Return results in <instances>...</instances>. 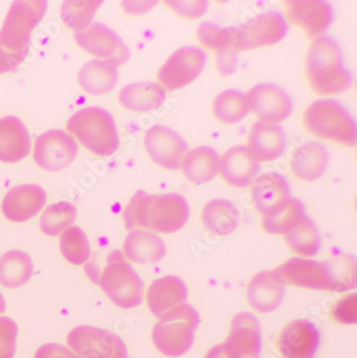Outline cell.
I'll return each instance as SVG.
<instances>
[{"instance_id":"cell-14","label":"cell","mask_w":357,"mask_h":358,"mask_svg":"<svg viewBox=\"0 0 357 358\" xmlns=\"http://www.w3.org/2000/svg\"><path fill=\"white\" fill-rule=\"evenodd\" d=\"M145 150L155 164L167 170H178L188 144L172 129L156 124L147 130L144 136Z\"/></svg>"},{"instance_id":"cell-16","label":"cell","mask_w":357,"mask_h":358,"mask_svg":"<svg viewBox=\"0 0 357 358\" xmlns=\"http://www.w3.org/2000/svg\"><path fill=\"white\" fill-rule=\"evenodd\" d=\"M276 271L284 283L310 289L334 291L330 268L326 261L318 262L312 259L292 257Z\"/></svg>"},{"instance_id":"cell-46","label":"cell","mask_w":357,"mask_h":358,"mask_svg":"<svg viewBox=\"0 0 357 358\" xmlns=\"http://www.w3.org/2000/svg\"><path fill=\"white\" fill-rule=\"evenodd\" d=\"M6 311V301L4 295L0 293V315H3Z\"/></svg>"},{"instance_id":"cell-28","label":"cell","mask_w":357,"mask_h":358,"mask_svg":"<svg viewBox=\"0 0 357 358\" xmlns=\"http://www.w3.org/2000/svg\"><path fill=\"white\" fill-rule=\"evenodd\" d=\"M167 94L158 83L140 82L129 84L119 92L120 104L132 112H150L162 106Z\"/></svg>"},{"instance_id":"cell-26","label":"cell","mask_w":357,"mask_h":358,"mask_svg":"<svg viewBox=\"0 0 357 358\" xmlns=\"http://www.w3.org/2000/svg\"><path fill=\"white\" fill-rule=\"evenodd\" d=\"M328 161L330 154L324 145L306 143L292 155V173L304 182H316L326 173Z\"/></svg>"},{"instance_id":"cell-31","label":"cell","mask_w":357,"mask_h":358,"mask_svg":"<svg viewBox=\"0 0 357 358\" xmlns=\"http://www.w3.org/2000/svg\"><path fill=\"white\" fill-rule=\"evenodd\" d=\"M202 221L207 230L219 236H225L231 234L237 227L239 211L230 201L218 199L204 206Z\"/></svg>"},{"instance_id":"cell-17","label":"cell","mask_w":357,"mask_h":358,"mask_svg":"<svg viewBox=\"0 0 357 358\" xmlns=\"http://www.w3.org/2000/svg\"><path fill=\"white\" fill-rule=\"evenodd\" d=\"M292 23L302 28L310 39H318L334 21L332 5L324 0L286 1Z\"/></svg>"},{"instance_id":"cell-36","label":"cell","mask_w":357,"mask_h":358,"mask_svg":"<svg viewBox=\"0 0 357 358\" xmlns=\"http://www.w3.org/2000/svg\"><path fill=\"white\" fill-rule=\"evenodd\" d=\"M306 215L304 204L295 198L290 200L277 211L263 216L262 227L270 234H286Z\"/></svg>"},{"instance_id":"cell-11","label":"cell","mask_w":357,"mask_h":358,"mask_svg":"<svg viewBox=\"0 0 357 358\" xmlns=\"http://www.w3.org/2000/svg\"><path fill=\"white\" fill-rule=\"evenodd\" d=\"M74 38L83 51L116 67L130 58V51L122 38L104 24L94 23L85 29L76 30Z\"/></svg>"},{"instance_id":"cell-15","label":"cell","mask_w":357,"mask_h":358,"mask_svg":"<svg viewBox=\"0 0 357 358\" xmlns=\"http://www.w3.org/2000/svg\"><path fill=\"white\" fill-rule=\"evenodd\" d=\"M249 110L262 122L277 124L286 120L293 110L291 96L275 84L262 83L246 94Z\"/></svg>"},{"instance_id":"cell-29","label":"cell","mask_w":357,"mask_h":358,"mask_svg":"<svg viewBox=\"0 0 357 358\" xmlns=\"http://www.w3.org/2000/svg\"><path fill=\"white\" fill-rule=\"evenodd\" d=\"M78 80L85 92L92 96H102L116 87L118 70L116 66L106 60H92L78 72Z\"/></svg>"},{"instance_id":"cell-5","label":"cell","mask_w":357,"mask_h":358,"mask_svg":"<svg viewBox=\"0 0 357 358\" xmlns=\"http://www.w3.org/2000/svg\"><path fill=\"white\" fill-rule=\"evenodd\" d=\"M66 130L97 156H112L118 150L116 124L104 108L98 106L82 108L68 120Z\"/></svg>"},{"instance_id":"cell-20","label":"cell","mask_w":357,"mask_h":358,"mask_svg":"<svg viewBox=\"0 0 357 358\" xmlns=\"http://www.w3.org/2000/svg\"><path fill=\"white\" fill-rule=\"evenodd\" d=\"M247 299L254 310L262 313L276 310L284 299V282L276 269L254 275L247 289Z\"/></svg>"},{"instance_id":"cell-9","label":"cell","mask_w":357,"mask_h":358,"mask_svg":"<svg viewBox=\"0 0 357 358\" xmlns=\"http://www.w3.org/2000/svg\"><path fill=\"white\" fill-rule=\"evenodd\" d=\"M288 26L278 11H267L239 27L233 28V39L238 52L275 45L284 39Z\"/></svg>"},{"instance_id":"cell-37","label":"cell","mask_w":357,"mask_h":358,"mask_svg":"<svg viewBox=\"0 0 357 358\" xmlns=\"http://www.w3.org/2000/svg\"><path fill=\"white\" fill-rule=\"evenodd\" d=\"M59 246L62 257L70 264H85L92 255L90 241L78 227H70L62 232Z\"/></svg>"},{"instance_id":"cell-27","label":"cell","mask_w":357,"mask_h":358,"mask_svg":"<svg viewBox=\"0 0 357 358\" xmlns=\"http://www.w3.org/2000/svg\"><path fill=\"white\" fill-rule=\"evenodd\" d=\"M167 253L165 243L158 235L144 230H133L127 235L124 255L136 264H151L161 261Z\"/></svg>"},{"instance_id":"cell-42","label":"cell","mask_w":357,"mask_h":358,"mask_svg":"<svg viewBox=\"0 0 357 358\" xmlns=\"http://www.w3.org/2000/svg\"><path fill=\"white\" fill-rule=\"evenodd\" d=\"M332 317L340 323L352 324L357 321V299L356 294H351L337 301L332 310Z\"/></svg>"},{"instance_id":"cell-7","label":"cell","mask_w":357,"mask_h":358,"mask_svg":"<svg viewBox=\"0 0 357 358\" xmlns=\"http://www.w3.org/2000/svg\"><path fill=\"white\" fill-rule=\"evenodd\" d=\"M94 283H98L110 301L118 307L131 309L142 303V279L120 250L108 255L106 266Z\"/></svg>"},{"instance_id":"cell-33","label":"cell","mask_w":357,"mask_h":358,"mask_svg":"<svg viewBox=\"0 0 357 358\" xmlns=\"http://www.w3.org/2000/svg\"><path fill=\"white\" fill-rule=\"evenodd\" d=\"M284 239L294 252L304 257H314L321 249L320 232L307 215L284 234Z\"/></svg>"},{"instance_id":"cell-4","label":"cell","mask_w":357,"mask_h":358,"mask_svg":"<svg viewBox=\"0 0 357 358\" xmlns=\"http://www.w3.org/2000/svg\"><path fill=\"white\" fill-rule=\"evenodd\" d=\"M302 124L316 138L348 148L356 144V122L348 110L336 100L321 99L312 102L304 110Z\"/></svg>"},{"instance_id":"cell-23","label":"cell","mask_w":357,"mask_h":358,"mask_svg":"<svg viewBox=\"0 0 357 358\" xmlns=\"http://www.w3.org/2000/svg\"><path fill=\"white\" fill-rule=\"evenodd\" d=\"M248 150L261 162L276 160L286 148V136L278 124L254 122L248 136Z\"/></svg>"},{"instance_id":"cell-34","label":"cell","mask_w":357,"mask_h":358,"mask_svg":"<svg viewBox=\"0 0 357 358\" xmlns=\"http://www.w3.org/2000/svg\"><path fill=\"white\" fill-rule=\"evenodd\" d=\"M250 112L246 94L238 90H229L216 96L213 113L219 122L233 124L241 122Z\"/></svg>"},{"instance_id":"cell-45","label":"cell","mask_w":357,"mask_h":358,"mask_svg":"<svg viewBox=\"0 0 357 358\" xmlns=\"http://www.w3.org/2000/svg\"><path fill=\"white\" fill-rule=\"evenodd\" d=\"M35 358H80L72 350L57 343L41 345L35 354Z\"/></svg>"},{"instance_id":"cell-30","label":"cell","mask_w":357,"mask_h":358,"mask_svg":"<svg viewBox=\"0 0 357 358\" xmlns=\"http://www.w3.org/2000/svg\"><path fill=\"white\" fill-rule=\"evenodd\" d=\"M219 155L209 146H202L187 152L181 161L186 178L195 185L206 184L219 172Z\"/></svg>"},{"instance_id":"cell-32","label":"cell","mask_w":357,"mask_h":358,"mask_svg":"<svg viewBox=\"0 0 357 358\" xmlns=\"http://www.w3.org/2000/svg\"><path fill=\"white\" fill-rule=\"evenodd\" d=\"M34 264L29 255L20 250H10L0 257V285L16 289L31 278Z\"/></svg>"},{"instance_id":"cell-38","label":"cell","mask_w":357,"mask_h":358,"mask_svg":"<svg viewBox=\"0 0 357 358\" xmlns=\"http://www.w3.org/2000/svg\"><path fill=\"white\" fill-rule=\"evenodd\" d=\"M104 1H64L60 8V20L74 31L92 25V20Z\"/></svg>"},{"instance_id":"cell-40","label":"cell","mask_w":357,"mask_h":358,"mask_svg":"<svg viewBox=\"0 0 357 358\" xmlns=\"http://www.w3.org/2000/svg\"><path fill=\"white\" fill-rule=\"evenodd\" d=\"M216 66L223 76H230L237 67L238 53L233 39V28H225V35L215 50Z\"/></svg>"},{"instance_id":"cell-21","label":"cell","mask_w":357,"mask_h":358,"mask_svg":"<svg viewBox=\"0 0 357 358\" xmlns=\"http://www.w3.org/2000/svg\"><path fill=\"white\" fill-rule=\"evenodd\" d=\"M260 171L259 161L246 146H235L227 150L219 161V172L225 182L236 188L252 184Z\"/></svg>"},{"instance_id":"cell-12","label":"cell","mask_w":357,"mask_h":358,"mask_svg":"<svg viewBox=\"0 0 357 358\" xmlns=\"http://www.w3.org/2000/svg\"><path fill=\"white\" fill-rule=\"evenodd\" d=\"M207 55L201 48L185 46L167 58L158 72V80L165 90H181L195 80L206 64Z\"/></svg>"},{"instance_id":"cell-25","label":"cell","mask_w":357,"mask_h":358,"mask_svg":"<svg viewBox=\"0 0 357 358\" xmlns=\"http://www.w3.org/2000/svg\"><path fill=\"white\" fill-rule=\"evenodd\" d=\"M30 152V136L20 118L6 116L0 118V161L16 164Z\"/></svg>"},{"instance_id":"cell-35","label":"cell","mask_w":357,"mask_h":358,"mask_svg":"<svg viewBox=\"0 0 357 358\" xmlns=\"http://www.w3.org/2000/svg\"><path fill=\"white\" fill-rule=\"evenodd\" d=\"M76 216L78 210L72 203L62 201L50 205L42 213L40 230L48 236H58L76 222Z\"/></svg>"},{"instance_id":"cell-6","label":"cell","mask_w":357,"mask_h":358,"mask_svg":"<svg viewBox=\"0 0 357 358\" xmlns=\"http://www.w3.org/2000/svg\"><path fill=\"white\" fill-rule=\"evenodd\" d=\"M151 334L155 347L163 355L179 357L191 349L200 315L192 306L181 303L159 317Z\"/></svg>"},{"instance_id":"cell-44","label":"cell","mask_w":357,"mask_h":358,"mask_svg":"<svg viewBox=\"0 0 357 358\" xmlns=\"http://www.w3.org/2000/svg\"><path fill=\"white\" fill-rule=\"evenodd\" d=\"M173 11L187 19H199L209 9L207 1H167Z\"/></svg>"},{"instance_id":"cell-43","label":"cell","mask_w":357,"mask_h":358,"mask_svg":"<svg viewBox=\"0 0 357 358\" xmlns=\"http://www.w3.org/2000/svg\"><path fill=\"white\" fill-rule=\"evenodd\" d=\"M225 31V28L205 22L197 27V37L205 48H211V50L215 51L217 46L219 45L220 41L223 39Z\"/></svg>"},{"instance_id":"cell-22","label":"cell","mask_w":357,"mask_h":358,"mask_svg":"<svg viewBox=\"0 0 357 358\" xmlns=\"http://www.w3.org/2000/svg\"><path fill=\"white\" fill-rule=\"evenodd\" d=\"M291 198L290 185L278 173H267L258 177L252 186L254 206L263 216L273 214Z\"/></svg>"},{"instance_id":"cell-10","label":"cell","mask_w":357,"mask_h":358,"mask_svg":"<svg viewBox=\"0 0 357 358\" xmlns=\"http://www.w3.org/2000/svg\"><path fill=\"white\" fill-rule=\"evenodd\" d=\"M66 343L80 358H128L124 341L106 329L80 325L70 331Z\"/></svg>"},{"instance_id":"cell-13","label":"cell","mask_w":357,"mask_h":358,"mask_svg":"<svg viewBox=\"0 0 357 358\" xmlns=\"http://www.w3.org/2000/svg\"><path fill=\"white\" fill-rule=\"evenodd\" d=\"M78 152V144L71 134L62 130H50L36 140L34 159L43 170L58 172L74 162Z\"/></svg>"},{"instance_id":"cell-8","label":"cell","mask_w":357,"mask_h":358,"mask_svg":"<svg viewBox=\"0 0 357 358\" xmlns=\"http://www.w3.org/2000/svg\"><path fill=\"white\" fill-rule=\"evenodd\" d=\"M262 338L259 320L249 313L236 315L225 343L209 350L205 358H259Z\"/></svg>"},{"instance_id":"cell-1","label":"cell","mask_w":357,"mask_h":358,"mask_svg":"<svg viewBox=\"0 0 357 358\" xmlns=\"http://www.w3.org/2000/svg\"><path fill=\"white\" fill-rule=\"evenodd\" d=\"M188 203L178 193L153 195L136 191L122 213L128 231L139 229L172 234L181 230L189 218Z\"/></svg>"},{"instance_id":"cell-24","label":"cell","mask_w":357,"mask_h":358,"mask_svg":"<svg viewBox=\"0 0 357 358\" xmlns=\"http://www.w3.org/2000/svg\"><path fill=\"white\" fill-rule=\"evenodd\" d=\"M187 297L188 289L185 282L176 275H167L157 279L147 289L149 310L158 319L173 308L185 303Z\"/></svg>"},{"instance_id":"cell-2","label":"cell","mask_w":357,"mask_h":358,"mask_svg":"<svg viewBox=\"0 0 357 358\" xmlns=\"http://www.w3.org/2000/svg\"><path fill=\"white\" fill-rule=\"evenodd\" d=\"M48 3L43 0L13 1L0 29V76L15 71L25 60L32 30L43 19Z\"/></svg>"},{"instance_id":"cell-18","label":"cell","mask_w":357,"mask_h":358,"mask_svg":"<svg viewBox=\"0 0 357 358\" xmlns=\"http://www.w3.org/2000/svg\"><path fill=\"white\" fill-rule=\"evenodd\" d=\"M320 345V331L308 320H295L280 334V352L286 358H314Z\"/></svg>"},{"instance_id":"cell-3","label":"cell","mask_w":357,"mask_h":358,"mask_svg":"<svg viewBox=\"0 0 357 358\" xmlns=\"http://www.w3.org/2000/svg\"><path fill=\"white\" fill-rule=\"evenodd\" d=\"M304 70L310 87L320 96L342 94L353 83L352 73L344 67L342 48L328 36L312 42Z\"/></svg>"},{"instance_id":"cell-41","label":"cell","mask_w":357,"mask_h":358,"mask_svg":"<svg viewBox=\"0 0 357 358\" xmlns=\"http://www.w3.org/2000/svg\"><path fill=\"white\" fill-rule=\"evenodd\" d=\"M19 329L13 320L0 317V358H13Z\"/></svg>"},{"instance_id":"cell-19","label":"cell","mask_w":357,"mask_h":358,"mask_svg":"<svg viewBox=\"0 0 357 358\" xmlns=\"http://www.w3.org/2000/svg\"><path fill=\"white\" fill-rule=\"evenodd\" d=\"M46 203V193L38 185H21L8 191L1 203L4 216L12 222H25L37 216Z\"/></svg>"},{"instance_id":"cell-39","label":"cell","mask_w":357,"mask_h":358,"mask_svg":"<svg viewBox=\"0 0 357 358\" xmlns=\"http://www.w3.org/2000/svg\"><path fill=\"white\" fill-rule=\"evenodd\" d=\"M335 292H346L356 287V259L350 255H334L326 259Z\"/></svg>"}]
</instances>
